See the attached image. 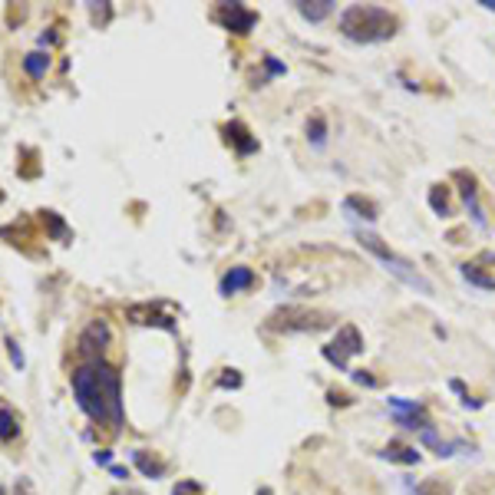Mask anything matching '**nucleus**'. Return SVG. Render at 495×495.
<instances>
[{"instance_id": "1", "label": "nucleus", "mask_w": 495, "mask_h": 495, "mask_svg": "<svg viewBox=\"0 0 495 495\" xmlns=\"http://www.w3.org/2000/svg\"><path fill=\"white\" fill-rule=\"evenodd\" d=\"M70 386H73L79 409L93 423L106 426L109 432H116L123 426V380H119V373L109 363L89 360V363L77 367Z\"/></svg>"}, {"instance_id": "2", "label": "nucleus", "mask_w": 495, "mask_h": 495, "mask_svg": "<svg viewBox=\"0 0 495 495\" xmlns=\"http://www.w3.org/2000/svg\"><path fill=\"white\" fill-rule=\"evenodd\" d=\"M400 26V17L390 13L386 7H373V3H356L347 7L340 17V30L343 37L356 40V43H380L390 40Z\"/></svg>"}, {"instance_id": "3", "label": "nucleus", "mask_w": 495, "mask_h": 495, "mask_svg": "<svg viewBox=\"0 0 495 495\" xmlns=\"http://www.w3.org/2000/svg\"><path fill=\"white\" fill-rule=\"evenodd\" d=\"M360 244H363L370 254H377L383 265H386V271H393V274L403 281V284H409V288H419L423 294H432V284H430V281L423 278V274H419L416 267L409 265L407 258H400L396 251H390V248H386V244H383L377 235H367V231H360Z\"/></svg>"}, {"instance_id": "4", "label": "nucleus", "mask_w": 495, "mask_h": 495, "mask_svg": "<svg viewBox=\"0 0 495 495\" xmlns=\"http://www.w3.org/2000/svg\"><path fill=\"white\" fill-rule=\"evenodd\" d=\"M333 324V314L327 311H304V307H284L278 311L267 327L271 330H324Z\"/></svg>"}, {"instance_id": "5", "label": "nucleus", "mask_w": 495, "mask_h": 495, "mask_svg": "<svg viewBox=\"0 0 495 495\" xmlns=\"http://www.w3.org/2000/svg\"><path fill=\"white\" fill-rule=\"evenodd\" d=\"M360 350H363V337H360V330H356L354 324H343V327L337 330V337L324 347V356H327L337 370H347L350 356H356Z\"/></svg>"}, {"instance_id": "6", "label": "nucleus", "mask_w": 495, "mask_h": 495, "mask_svg": "<svg viewBox=\"0 0 495 495\" xmlns=\"http://www.w3.org/2000/svg\"><path fill=\"white\" fill-rule=\"evenodd\" d=\"M215 20L225 26V30H231V33H248L254 26V20H258V13L242 7V3H225V7L215 10Z\"/></svg>"}, {"instance_id": "7", "label": "nucleus", "mask_w": 495, "mask_h": 495, "mask_svg": "<svg viewBox=\"0 0 495 495\" xmlns=\"http://www.w3.org/2000/svg\"><path fill=\"white\" fill-rule=\"evenodd\" d=\"M109 340V327L102 324V320H93L83 333H79V354L83 356H96L102 354V347Z\"/></svg>"}, {"instance_id": "8", "label": "nucleus", "mask_w": 495, "mask_h": 495, "mask_svg": "<svg viewBox=\"0 0 495 495\" xmlns=\"http://www.w3.org/2000/svg\"><path fill=\"white\" fill-rule=\"evenodd\" d=\"M251 284H254V271H251V267H231L228 274L221 278L218 291L225 294V297H231V294L244 291V288H251Z\"/></svg>"}, {"instance_id": "9", "label": "nucleus", "mask_w": 495, "mask_h": 495, "mask_svg": "<svg viewBox=\"0 0 495 495\" xmlns=\"http://www.w3.org/2000/svg\"><path fill=\"white\" fill-rule=\"evenodd\" d=\"M456 182L462 185V198H466V205H469L472 221L485 228V215H482V208H479V195H476V178L466 175V172H456Z\"/></svg>"}, {"instance_id": "10", "label": "nucleus", "mask_w": 495, "mask_h": 495, "mask_svg": "<svg viewBox=\"0 0 495 495\" xmlns=\"http://www.w3.org/2000/svg\"><path fill=\"white\" fill-rule=\"evenodd\" d=\"M17 436H20V416L13 413V407L0 403V439L10 443V439H17Z\"/></svg>"}, {"instance_id": "11", "label": "nucleus", "mask_w": 495, "mask_h": 495, "mask_svg": "<svg viewBox=\"0 0 495 495\" xmlns=\"http://www.w3.org/2000/svg\"><path fill=\"white\" fill-rule=\"evenodd\" d=\"M383 459H390V462H403V466H416L419 462V453L413 446H403V443H390L386 449L380 453Z\"/></svg>"}, {"instance_id": "12", "label": "nucleus", "mask_w": 495, "mask_h": 495, "mask_svg": "<svg viewBox=\"0 0 495 495\" xmlns=\"http://www.w3.org/2000/svg\"><path fill=\"white\" fill-rule=\"evenodd\" d=\"M225 132H228V142H235L238 146V152H254L258 149V139H251V132L242 126V123H231V126H225Z\"/></svg>"}, {"instance_id": "13", "label": "nucleus", "mask_w": 495, "mask_h": 495, "mask_svg": "<svg viewBox=\"0 0 495 495\" xmlns=\"http://www.w3.org/2000/svg\"><path fill=\"white\" fill-rule=\"evenodd\" d=\"M462 278L476 284V288H482V291H495V278L492 274H485L479 265H462Z\"/></svg>"}, {"instance_id": "14", "label": "nucleus", "mask_w": 495, "mask_h": 495, "mask_svg": "<svg viewBox=\"0 0 495 495\" xmlns=\"http://www.w3.org/2000/svg\"><path fill=\"white\" fill-rule=\"evenodd\" d=\"M132 462H136V466H139V469L146 472L149 479H162L165 466H162V462H159V459H149V456H146V453H142V449H136V453H132Z\"/></svg>"}, {"instance_id": "15", "label": "nucleus", "mask_w": 495, "mask_h": 495, "mask_svg": "<svg viewBox=\"0 0 495 495\" xmlns=\"http://www.w3.org/2000/svg\"><path fill=\"white\" fill-rule=\"evenodd\" d=\"M430 205H432V212H436V215H453V202H449V191H446V185H432Z\"/></svg>"}, {"instance_id": "16", "label": "nucleus", "mask_w": 495, "mask_h": 495, "mask_svg": "<svg viewBox=\"0 0 495 495\" xmlns=\"http://www.w3.org/2000/svg\"><path fill=\"white\" fill-rule=\"evenodd\" d=\"M297 10H301V17H307L311 24H317V20H324V17L333 10V3H330V0H320V3H297Z\"/></svg>"}, {"instance_id": "17", "label": "nucleus", "mask_w": 495, "mask_h": 495, "mask_svg": "<svg viewBox=\"0 0 495 495\" xmlns=\"http://www.w3.org/2000/svg\"><path fill=\"white\" fill-rule=\"evenodd\" d=\"M47 66H50V56H47V53H26L24 56V70L33 79L43 77V73H47Z\"/></svg>"}, {"instance_id": "18", "label": "nucleus", "mask_w": 495, "mask_h": 495, "mask_svg": "<svg viewBox=\"0 0 495 495\" xmlns=\"http://www.w3.org/2000/svg\"><path fill=\"white\" fill-rule=\"evenodd\" d=\"M307 139L314 142V146H324V142H327V119L320 113L307 119Z\"/></svg>"}, {"instance_id": "19", "label": "nucleus", "mask_w": 495, "mask_h": 495, "mask_svg": "<svg viewBox=\"0 0 495 495\" xmlns=\"http://www.w3.org/2000/svg\"><path fill=\"white\" fill-rule=\"evenodd\" d=\"M413 495H453V489H449L443 479H423V482L413 489Z\"/></svg>"}, {"instance_id": "20", "label": "nucleus", "mask_w": 495, "mask_h": 495, "mask_svg": "<svg viewBox=\"0 0 495 495\" xmlns=\"http://www.w3.org/2000/svg\"><path fill=\"white\" fill-rule=\"evenodd\" d=\"M347 208H356V212H363L360 218H367V221H373V218H377V205L367 202V198H360V195H350V198H347Z\"/></svg>"}, {"instance_id": "21", "label": "nucleus", "mask_w": 495, "mask_h": 495, "mask_svg": "<svg viewBox=\"0 0 495 495\" xmlns=\"http://www.w3.org/2000/svg\"><path fill=\"white\" fill-rule=\"evenodd\" d=\"M43 218L50 221V228H53V235H56V238H70V231H66V225L56 218V212H43Z\"/></svg>"}, {"instance_id": "22", "label": "nucleus", "mask_w": 495, "mask_h": 495, "mask_svg": "<svg viewBox=\"0 0 495 495\" xmlns=\"http://www.w3.org/2000/svg\"><path fill=\"white\" fill-rule=\"evenodd\" d=\"M7 347H10V360H13V367L20 370V367H24V354H20V347H17L13 340H7Z\"/></svg>"}, {"instance_id": "23", "label": "nucleus", "mask_w": 495, "mask_h": 495, "mask_svg": "<svg viewBox=\"0 0 495 495\" xmlns=\"http://www.w3.org/2000/svg\"><path fill=\"white\" fill-rule=\"evenodd\" d=\"M93 459H96V466H109V462H113V453H109V449H100Z\"/></svg>"}, {"instance_id": "24", "label": "nucleus", "mask_w": 495, "mask_h": 495, "mask_svg": "<svg viewBox=\"0 0 495 495\" xmlns=\"http://www.w3.org/2000/svg\"><path fill=\"white\" fill-rule=\"evenodd\" d=\"M354 380H356V383H363V386H377V380H373V377H367L363 370H356V373H354Z\"/></svg>"}, {"instance_id": "25", "label": "nucleus", "mask_w": 495, "mask_h": 495, "mask_svg": "<svg viewBox=\"0 0 495 495\" xmlns=\"http://www.w3.org/2000/svg\"><path fill=\"white\" fill-rule=\"evenodd\" d=\"M221 386H242V377L231 370V377H221Z\"/></svg>"}, {"instance_id": "26", "label": "nucleus", "mask_w": 495, "mask_h": 495, "mask_svg": "<svg viewBox=\"0 0 495 495\" xmlns=\"http://www.w3.org/2000/svg\"><path fill=\"white\" fill-rule=\"evenodd\" d=\"M330 403H333V407H337V403H340V407H347V403H350V396H347V393H330Z\"/></svg>"}, {"instance_id": "27", "label": "nucleus", "mask_w": 495, "mask_h": 495, "mask_svg": "<svg viewBox=\"0 0 495 495\" xmlns=\"http://www.w3.org/2000/svg\"><path fill=\"white\" fill-rule=\"evenodd\" d=\"M109 472H113L116 479H123V482H126V479H129V469H123V466H113V469H109Z\"/></svg>"}, {"instance_id": "28", "label": "nucleus", "mask_w": 495, "mask_h": 495, "mask_svg": "<svg viewBox=\"0 0 495 495\" xmlns=\"http://www.w3.org/2000/svg\"><path fill=\"white\" fill-rule=\"evenodd\" d=\"M482 7L485 10H495V0H482Z\"/></svg>"}, {"instance_id": "29", "label": "nucleus", "mask_w": 495, "mask_h": 495, "mask_svg": "<svg viewBox=\"0 0 495 495\" xmlns=\"http://www.w3.org/2000/svg\"><path fill=\"white\" fill-rule=\"evenodd\" d=\"M116 495H142V492H116Z\"/></svg>"}, {"instance_id": "30", "label": "nucleus", "mask_w": 495, "mask_h": 495, "mask_svg": "<svg viewBox=\"0 0 495 495\" xmlns=\"http://www.w3.org/2000/svg\"><path fill=\"white\" fill-rule=\"evenodd\" d=\"M0 495H3V489H0Z\"/></svg>"}]
</instances>
